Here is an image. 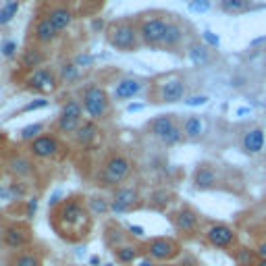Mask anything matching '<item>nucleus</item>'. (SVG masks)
Masks as SVG:
<instances>
[{"instance_id": "nucleus-19", "label": "nucleus", "mask_w": 266, "mask_h": 266, "mask_svg": "<svg viewBox=\"0 0 266 266\" xmlns=\"http://www.w3.org/2000/svg\"><path fill=\"white\" fill-rule=\"evenodd\" d=\"M96 135H98V125L94 121H88V123H82V127L75 131V142L79 146H89L96 140Z\"/></svg>"}, {"instance_id": "nucleus-51", "label": "nucleus", "mask_w": 266, "mask_h": 266, "mask_svg": "<svg viewBox=\"0 0 266 266\" xmlns=\"http://www.w3.org/2000/svg\"><path fill=\"white\" fill-rule=\"evenodd\" d=\"M250 112V108H237V114H239V117H241V114H248Z\"/></svg>"}, {"instance_id": "nucleus-30", "label": "nucleus", "mask_w": 266, "mask_h": 266, "mask_svg": "<svg viewBox=\"0 0 266 266\" xmlns=\"http://www.w3.org/2000/svg\"><path fill=\"white\" fill-rule=\"evenodd\" d=\"M135 258H137V250L133 246H121L117 250V260L123 264H131L135 262Z\"/></svg>"}, {"instance_id": "nucleus-2", "label": "nucleus", "mask_w": 266, "mask_h": 266, "mask_svg": "<svg viewBox=\"0 0 266 266\" xmlns=\"http://www.w3.org/2000/svg\"><path fill=\"white\" fill-rule=\"evenodd\" d=\"M82 104H84V110L89 114L94 121L102 119L104 114H106L108 110V96H106V91H104L100 86L96 84H91L86 88L84 91V98H82Z\"/></svg>"}, {"instance_id": "nucleus-11", "label": "nucleus", "mask_w": 266, "mask_h": 266, "mask_svg": "<svg viewBox=\"0 0 266 266\" xmlns=\"http://www.w3.org/2000/svg\"><path fill=\"white\" fill-rule=\"evenodd\" d=\"M264 142H266L264 129L254 127V129H250L244 137H241V148H244V152H248V154H258V152H262Z\"/></svg>"}, {"instance_id": "nucleus-10", "label": "nucleus", "mask_w": 266, "mask_h": 266, "mask_svg": "<svg viewBox=\"0 0 266 266\" xmlns=\"http://www.w3.org/2000/svg\"><path fill=\"white\" fill-rule=\"evenodd\" d=\"M206 237H208V241H210L212 246H216V248H229V246L235 241L233 231H231L227 225H212V227H208Z\"/></svg>"}, {"instance_id": "nucleus-50", "label": "nucleus", "mask_w": 266, "mask_h": 266, "mask_svg": "<svg viewBox=\"0 0 266 266\" xmlns=\"http://www.w3.org/2000/svg\"><path fill=\"white\" fill-rule=\"evenodd\" d=\"M89 264H94V266H98V264H100V258H98V256H91V258H89Z\"/></svg>"}, {"instance_id": "nucleus-52", "label": "nucleus", "mask_w": 266, "mask_h": 266, "mask_svg": "<svg viewBox=\"0 0 266 266\" xmlns=\"http://www.w3.org/2000/svg\"><path fill=\"white\" fill-rule=\"evenodd\" d=\"M256 266H266V258H260V260H258V264H256Z\"/></svg>"}, {"instance_id": "nucleus-39", "label": "nucleus", "mask_w": 266, "mask_h": 266, "mask_svg": "<svg viewBox=\"0 0 266 266\" xmlns=\"http://www.w3.org/2000/svg\"><path fill=\"white\" fill-rule=\"evenodd\" d=\"M206 102H208V96H189L187 100H185L187 106H204Z\"/></svg>"}, {"instance_id": "nucleus-27", "label": "nucleus", "mask_w": 266, "mask_h": 266, "mask_svg": "<svg viewBox=\"0 0 266 266\" xmlns=\"http://www.w3.org/2000/svg\"><path fill=\"white\" fill-rule=\"evenodd\" d=\"M221 8L229 15L246 13L250 10V0H221Z\"/></svg>"}, {"instance_id": "nucleus-37", "label": "nucleus", "mask_w": 266, "mask_h": 266, "mask_svg": "<svg viewBox=\"0 0 266 266\" xmlns=\"http://www.w3.org/2000/svg\"><path fill=\"white\" fill-rule=\"evenodd\" d=\"M202 38H204V42H206L208 48H218V46H221V38H218L214 31H204Z\"/></svg>"}, {"instance_id": "nucleus-8", "label": "nucleus", "mask_w": 266, "mask_h": 266, "mask_svg": "<svg viewBox=\"0 0 266 266\" xmlns=\"http://www.w3.org/2000/svg\"><path fill=\"white\" fill-rule=\"evenodd\" d=\"M137 202V191L133 187H121L114 191V198L110 200V210L112 212H127L129 208Z\"/></svg>"}, {"instance_id": "nucleus-22", "label": "nucleus", "mask_w": 266, "mask_h": 266, "mask_svg": "<svg viewBox=\"0 0 266 266\" xmlns=\"http://www.w3.org/2000/svg\"><path fill=\"white\" fill-rule=\"evenodd\" d=\"M27 239H29L27 231L21 229V227H8V229L4 231V244H6L8 248H13V250H17V248H21V246H25Z\"/></svg>"}, {"instance_id": "nucleus-23", "label": "nucleus", "mask_w": 266, "mask_h": 266, "mask_svg": "<svg viewBox=\"0 0 266 266\" xmlns=\"http://www.w3.org/2000/svg\"><path fill=\"white\" fill-rule=\"evenodd\" d=\"M183 133L189 137V140H198V137L204 133V123L198 114H191V117L185 119L183 123Z\"/></svg>"}, {"instance_id": "nucleus-45", "label": "nucleus", "mask_w": 266, "mask_h": 266, "mask_svg": "<svg viewBox=\"0 0 266 266\" xmlns=\"http://www.w3.org/2000/svg\"><path fill=\"white\" fill-rule=\"evenodd\" d=\"M61 198H63V191H54L52 198H50V206H56V202H59Z\"/></svg>"}, {"instance_id": "nucleus-24", "label": "nucleus", "mask_w": 266, "mask_h": 266, "mask_svg": "<svg viewBox=\"0 0 266 266\" xmlns=\"http://www.w3.org/2000/svg\"><path fill=\"white\" fill-rule=\"evenodd\" d=\"M175 225L181 231H191V229H195V225H198V216H195L193 210H187V208H185V210L175 214Z\"/></svg>"}, {"instance_id": "nucleus-14", "label": "nucleus", "mask_w": 266, "mask_h": 266, "mask_svg": "<svg viewBox=\"0 0 266 266\" xmlns=\"http://www.w3.org/2000/svg\"><path fill=\"white\" fill-rule=\"evenodd\" d=\"M56 36H59V31H56V27L50 23L48 17H40L33 23V38L40 44H50V42H54Z\"/></svg>"}, {"instance_id": "nucleus-49", "label": "nucleus", "mask_w": 266, "mask_h": 266, "mask_svg": "<svg viewBox=\"0 0 266 266\" xmlns=\"http://www.w3.org/2000/svg\"><path fill=\"white\" fill-rule=\"evenodd\" d=\"M91 29H102V21L98 19V21H94V23H91Z\"/></svg>"}, {"instance_id": "nucleus-41", "label": "nucleus", "mask_w": 266, "mask_h": 266, "mask_svg": "<svg viewBox=\"0 0 266 266\" xmlns=\"http://www.w3.org/2000/svg\"><path fill=\"white\" fill-rule=\"evenodd\" d=\"M91 61H94V59H91L89 54H77L75 59H73V63L77 67H88V65H91Z\"/></svg>"}, {"instance_id": "nucleus-4", "label": "nucleus", "mask_w": 266, "mask_h": 266, "mask_svg": "<svg viewBox=\"0 0 266 266\" xmlns=\"http://www.w3.org/2000/svg\"><path fill=\"white\" fill-rule=\"evenodd\" d=\"M169 29V21L165 17H148L137 29L140 38L146 46H163L165 36Z\"/></svg>"}, {"instance_id": "nucleus-1", "label": "nucleus", "mask_w": 266, "mask_h": 266, "mask_svg": "<svg viewBox=\"0 0 266 266\" xmlns=\"http://www.w3.org/2000/svg\"><path fill=\"white\" fill-rule=\"evenodd\" d=\"M137 38L140 33L127 21H117L108 27V42L121 52H133L137 48Z\"/></svg>"}, {"instance_id": "nucleus-6", "label": "nucleus", "mask_w": 266, "mask_h": 266, "mask_svg": "<svg viewBox=\"0 0 266 266\" xmlns=\"http://www.w3.org/2000/svg\"><path fill=\"white\" fill-rule=\"evenodd\" d=\"M129 173H131L129 160L121 154H114L108 158L106 167H104V181H106V185H114V183L123 181L125 177H129Z\"/></svg>"}, {"instance_id": "nucleus-33", "label": "nucleus", "mask_w": 266, "mask_h": 266, "mask_svg": "<svg viewBox=\"0 0 266 266\" xmlns=\"http://www.w3.org/2000/svg\"><path fill=\"white\" fill-rule=\"evenodd\" d=\"M183 140V131L179 129V127L175 125V127H173V129L163 137V140H160V142H163L165 146H175V144H179Z\"/></svg>"}, {"instance_id": "nucleus-3", "label": "nucleus", "mask_w": 266, "mask_h": 266, "mask_svg": "<svg viewBox=\"0 0 266 266\" xmlns=\"http://www.w3.org/2000/svg\"><path fill=\"white\" fill-rule=\"evenodd\" d=\"M84 104L79 100H67L61 108V117L56 121L61 133H75L82 127V117H84Z\"/></svg>"}, {"instance_id": "nucleus-17", "label": "nucleus", "mask_w": 266, "mask_h": 266, "mask_svg": "<svg viewBox=\"0 0 266 266\" xmlns=\"http://www.w3.org/2000/svg\"><path fill=\"white\" fill-rule=\"evenodd\" d=\"M175 119H173V114H160V117H156L152 123H150V131H152L158 140H163V137L175 127Z\"/></svg>"}, {"instance_id": "nucleus-18", "label": "nucleus", "mask_w": 266, "mask_h": 266, "mask_svg": "<svg viewBox=\"0 0 266 266\" xmlns=\"http://www.w3.org/2000/svg\"><path fill=\"white\" fill-rule=\"evenodd\" d=\"M8 171L19 179H27V177H31V173H33V165L29 163L27 158L15 156V158L8 160Z\"/></svg>"}, {"instance_id": "nucleus-13", "label": "nucleus", "mask_w": 266, "mask_h": 266, "mask_svg": "<svg viewBox=\"0 0 266 266\" xmlns=\"http://www.w3.org/2000/svg\"><path fill=\"white\" fill-rule=\"evenodd\" d=\"M148 254H150V258H154V260H169L177 254V246L173 244L171 239H154V241H150Z\"/></svg>"}, {"instance_id": "nucleus-32", "label": "nucleus", "mask_w": 266, "mask_h": 266, "mask_svg": "<svg viewBox=\"0 0 266 266\" xmlns=\"http://www.w3.org/2000/svg\"><path fill=\"white\" fill-rule=\"evenodd\" d=\"M17 10H19V4L15 2V0L13 2H6V6L0 10V25H6V23L17 15Z\"/></svg>"}, {"instance_id": "nucleus-9", "label": "nucleus", "mask_w": 266, "mask_h": 266, "mask_svg": "<svg viewBox=\"0 0 266 266\" xmlns=\"http://www.w3.org/2000/svg\"><path fill=\"white\" fill-rule=\"evenodd\" d=\"M29 150H31V154L38 158H50L59 152V142H56V137H52V135H40L38 140L31 142Z\"/></svg>"}, {"instance_id": "nucleus-53", "label": "nucleus", "mask_w": 266, "mask_h": 266, "mask_svg": "<svg viewBox=\"0 0 266 266\" xmlns=\"http://www.w3.org/2000/svg\"><path fill=\"white\" fill-rule=\"evenodd\" d=\"M160 266H167V264H160Z\"/></svg>"}, {"instance_id": "nucleus-40", "label": "nucleus", "mask_w": 266, "mask_h": 266, "mask_svg": "<svg viewBox=\"0 0 266 266\" xmlns=\"http://www.w3.org/2000/svg\"><path fill=\"white\" fill-rule=\"evenodd\" d=\"M15 50H17V44L13 40H6L2 44V50H0V52H2L4 56H15Z\"/></svg>"}, {"instance_id": "nucleus-7", "label": "nucleus", "mask_w": 266, "mask_h": 266, "mask_svg": "<svg viewBox=\"0 0 266 266\" xmlns=\"http://www.w3.org/2000/svg\"><path fill=\"white\" fill-rule=\"evenodd\" d=\"M185 96V82L181 77H169L160 86V102H179Z\"/></svg>"}, {"instance_id": "nucleus-28", "label": "nucleus", "mask_w": 266, "mask_h": 266, "mask_svg": "<svg viewBox=\"0 0 266 266\" xmlns=\"http://www.w3.org/2000/svg\"><path fill=\"white\" fill-rule=\"evenodd\" d=\"M59 75L63 82H69V84H75L77 79H79V67L73 63V61H69V63H63L59 67Z\"/></svg>"}, {"instance_id": "nucleus-35", "label": "nucleus", "mask_w": 266, "mask_h": 266, "mask_svg": "<svg viewBox=\"0 0 266 266\" xmlns=\"http://www.w3.org/2000/svg\"><path fill=\"white\" fill-rule=\"evenodd\" d=\"M189 10H193V13H206V10H210V0H189Z\"/></svg>"}, {"instance_id": "nucleus-48", "label": "nucleus", "mask_w": 266, "mask_h": 266, "mask_svg": "<svg viewBox=\"0 0 266 266\" xmlns=\"http://www.w3.org/2000/svg\"><path fill=\"white\" fill-rule=\"evenodd\" d=\"M142 108H144V104H131V106L127 108V110H129V112H135V110H142Z\"/></svg>"}, {"instance_id": "nucleus-54", "label": "nucleus", "mask_w": 266, "mask_h": 266, "mask_svg": "<svg viewBox=\"0 0 266 266\" xmlns=\"http://www.w3.org/2000/svg\"><path fill=\"white\" fill-rule=\"evenodd\" d=\"M106 266H112V264H106Z\"/></svg>"}, {"instance_id": "nucleus-20", "label": "nucleus", "mask_w": 266, "mask_h": 266, "mask_svg": "<svg viewBox=\"0 0 266 266\" xmlns=\"http://www.w3.org/2000/svg\"><path fill=\"white\" fill-rule=\"evenodd\" d=\"M216 183V173L212 167H200L193 175V185L198 189H208Z\"/></svg>"}, {"instance_id": "nucleus-25", "label": "nucleus", "mask_w": 266, "mask_h": 266, "mask_svg": "<svg viewBox=\"0 0 266 266\" xmlns=\"http://www.w3.org/2000/svg\"><path fill=\"white\" fill-rule=\"evenodd\" d=\"M44 59H46V56L40 50L27 48L25 52H23V56H21V65L25 67V69H40V65L44 63Z\"/></svg>"}, {"instance_id": "nucleus-15", "label": "nucleus", "mask_w": 266, "mask_h": 266, "mask_svg": "<svg viewBox=\"0 0 266 266\" xmlns=\"http://www.w3.org/2000/svg\"><path fill=\"white\" fill-rule=\"evenodd\" d=\"M142 88H144V84L140 82V79L125 77V79H121V82L117 84L114 96H117V100H131V98H135L137 94H140Z\"/></svg>"}, {"instance_id": "nucleus-5", "label": "nucleus", "mask_w": 266, "mask_h": 266, "mask_svg": "<svg viewBox=\"0 0 266 266\" xmlns=\"http://www.w3.org/2000/svg\"><path fill=\"white\" fill-rule=\"evenodd\" d=\"M59 223L63 227H69V229H75L77 225L82 227H88V214H86V208L82 206V202L77 200H69L65 202L61 208H59Z\"/></svg>"}, {"instance_id": "nucleus-16", "label": "nucleus", "mask_w": 266, "mask_h": 266, "mask_svg": "<svg viewBox=\"0 0 266 266\" xmlns=\"http://www.w3.org/2000/svg\"><path fill=\"white\" fill-rule=\"evenodd\" d=\"M46 17L50 19V23L56 27V31H65L73 21V13L69 8H65V6H54Z\"/></svg>"}, {"instance_id": "nucleus-36", "label": "nucleus", "mask_w": 266, "mask_h": 266, "mask_svg": "<svg viewBox=\"0 0 266 266\" xmlns=\"http://www.w3.org/2000/svg\"><path fill=\"white\" fill-rule=\"evenodd\" d=\"M252 262H254V252H252V250L244 248V250L237 254V264H239V266H250Z\"/></svg>"}, {"instance_id": "nucleus-46", "label": "nucleus", "mask_w": 266, "mask_h": 266, "mask_svg": "<svg viewBox=\"0 0 266 266\" xmlns=\"http://www.w3.org/2000/svg\"><path fill=\"white\" fill-rule=\"evenodd\" d=\"M135 266H154V264H152V260L142 258V260H135Z\"/></svg>"}, {"instance_id": "nucleus-26", "label": "nucleus", "mask_w": 266, "mask_h": 266, "mask_svg": "<svg viewBox=\"0 0 266 266\" xmlns=\"http://www.w3.org/2000/svg\"><path fill=\"white\" fill-rule=\"evenodd\" d=\"M181 42H183V29L177 25V23H169V29H167L163 46H167V48H177Z\"/></svg>"}, {"instance_id": "nucleus-44", "label": "nucleus", "mask_w": 266, "mask_h": 266, "mask_svg": "<svg viewBox=\"0 0 266 266\" xmlns=\"http://www.w3.org/2000/svg\"><path fill=\"white\" fill-rule=\"evenodd\" d=\"M0 198H4V200L13 198V191H10V187H0Z\"/></svg>"}, {"instance_id": "nucleus-31", "label": "nucleus", "mask_w": 266, "mask_h": 266, "mask_svg": "<svg viewBox=\"0 0 266 266\" xmlns=\"http://www.w3.org/2000/svg\"><path fill=\"white\" fill-rule=\"evenodd\" d=\"M42 131H44V125L42 123H33V125L23 127V129H21V137H23V140H27V142H33V140H38Z\"/></svg>"}, {"instance_id": "nucleus-42", "label": "nucleus", "mask_w": 266, "mask_h": 266, "mask_svg": "<svg viewBox=\"0 0 266 266\" xmlns=\"http://www.w3.org/2000/svg\"><path fill=\"white\" fill-rule=\"evenodd\" d=\"M129 231L133 235H137V237H144V233H146L144 227H140V225H129Z\"/></svg>"}, {"instance_id": "nucleus-12", "label": "nucleus", "mask_w": 266, "mask_h": 266, "mask_svg": "<svg viewBox=\"0 0 266 266\" xmlns=\"http://www.w3.org/2000/svg\"><path fill=\"white\" fill-rule=\"evenodd\" d=\"M27 84H29L31 89L44 91V89H52L56 86V79H54V73L50 71L48 67H40V69H36V71L31 73Z\"/></svg>"}, {"instance_id": "nucleus-21", "label": "nucleus", "mask_w": 266, "mask_h": 266, "mask_svg": "<svg viewBox=\"0 0 266 266\" xmlns=\"http://www.w3.org/2000/svg\"><path fill=\"white\" fill-rule=\"evenodd\" d=\"M187 56H189V61L193 65L204 67V65H208V61H210V48L204 46V44L193 42V44H189V48H187Z\"/></svg>"}, {"instance_id": "nucleus-38", "label": "nucleus", "mask_w": 266, "mask_h": 266, "mask_svg": "<svg viewBox=\"0 0 266 266\" xmlns=\"http://www.w3.org/2000/svg\"><path fill=\"white\" fill-rule=\"evenodd\" d=\"M46 106H48V100L40 98V100H33V102H29V104H27V106L23 108V110H25V112H31V110H38V108H46Z\"/></svg>"}, {"instance_id": "nucleus-34", "label": "nucleus", "mask_w": 266, "mask_h": 266, "mask_svg": "<svg viewBox=\"0 0 266 266\" xmlns=\"http://www.w3.org/2000/svg\"><path fill=\"white\" fill-rule=\"evenodd\" d=\"M13 266H40V260L33 256V254L25 252V254H21V256H17V260L13 262Z\"/></svg>"}, {"instance_id": "nucleus-43", "label": "nucleus", "mask_w": 266, "mask_h": 266, "mask_svg": "<svg viewBox=\"0 0 266 266\" xmlns=\"http://www.w3.org/2000/svg\"><path fill=\"white\" fill-rule=\"evenodd\" d=\"M36 208H38V200L36 198H31L29 204H27V216H33V212H36Z\"/></svg>"}, {"instance_id": "nucleus-29", "label": "nucleus", "mask_w": 266, "mask_h": 266, "mask_svg": "<svg viewBox=\"0 0 266 266\" xmlns=\"http://www.w3.org/2000/svg\"><path fill=\"white\" fill-rule=\"evenodd\" d=\"M88 204H89V210L94 214H104L106 210H110V202L104 200L102 195H91Z\"/></svg>"}, {"instance_id": "nucleus-47", "label": "nucleus", "mask_w": 266, "mask_h": 266, "mask_svg": "<svg viewBox=\"0 0 266 266\" xmlns=\"http://www.w3.org/2000/svg\"><path fill=\"white\" fill-rule=\"evenodd\" d=\"M258 256H260V258H266V241L258 246Z\"/></svg>"}]
</instances>
